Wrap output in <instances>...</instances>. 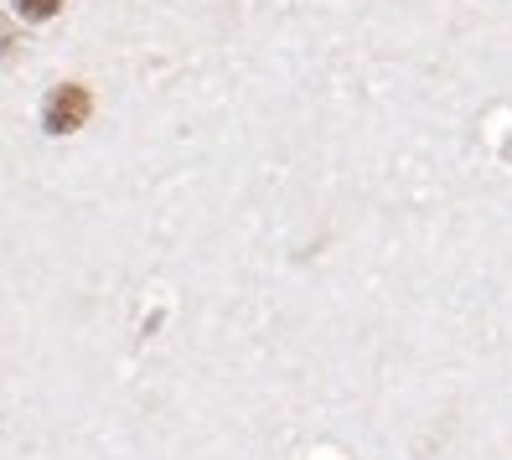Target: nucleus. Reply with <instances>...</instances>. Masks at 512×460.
Masks as SVG:
<instances>
[{
    "label": "nucleus",
    "instance_id": "1",
    "mask_svg": "<svg viewBox=\"0 0 512 460\" xmlns=\"http://www.w3.org/2000/svg\"><path fill=\"white\" fill-rule=\"evenodd\" d=\"M88 114H94V99H88L78 83H63V88H52V99L42 109V125L52 135H73V130L88 125Z\"/></svg>",
    "mask_w": 512,
    "mask_h": 460
},
{
    "label": "nucleus",
    "instance_id": "2",
    "mask_svg": "<svg viewBox=\"0 0 512 460\" xmlns=\"http://www.w3.org/2000/svg\"><path fill=\"white\" fill-rule=\"evenodd\" d=\"M16 11H21L26 21H47V16L63 11V0H16Z\"/></svg>",
    "mask_w": 512,
    "mask_h": 460
}]
</instances>
